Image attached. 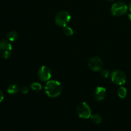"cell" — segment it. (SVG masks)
Instances as JSON below:
<instances>
[{
  "instance_id": "3",
  "label": "cell",
  "mask_w": 131,
  "mask_h": 131,
  "mask_svg": "<svg viewBox=\"0 0 131 131\" xmlns=\"http://www.w3.org/2000/svg\"><path fill=\"white\" fill-rule=\"evenodd\" d=\"M71 15L67 11H61L56 15L55 17V23L58 26L65 27L70 22Z\"/></svg>"
},
{
  "instance_id": "1",
  "label": "cell",
  "mask_w": 131,
  "mask_h": 131,
  "mask_svg": "<svg viewBox=\"0 0 131 131\" xmlns=\"http://www.w3.org/2000/svg\"><path fill=\"white\" fill-rule=\"evenodd\" d=\"M62 87L61 83L58 81L49 80L45 86V92L51 98H56L61 93Z\"/></svg>"
},
{
  "instance_id": "16",
  "label": "cell",
  "mask_w": 131,
  "mask_h": 131,
  "mask_svg": "<svg viewBox=\"0 0 131 131\" xmlns=\"http://www.w3.org/2000/svg\"><path fill=\"white\" fill-rule=\"evenodd\" d=\"M101 75L102 78H107L110 75V72H109L108 70H106V69H102L101 70Z\"/></svg>"
},
{
  "instance_id": "21",
  "label": "cell",
  "mask_w": 131,
  "mask_h": 131,
  "mask_svg": "<svg viewBox=\"0 0 131 131\" xmlns=\"http://www.w3.org/2000/svg\"><path fill=\"white\" fill-rule=\"evenodd\" d=\"M108 1H113V0H108Z\"/></svg>"
},
{
  "instance_id": "18",
  "label": "cell",
  "mask_w": 131,
  "mask_h": 131,
  "mask_svg": "<svg viewBox=\"0 0 131 131\" xmlns=\"http://www.w3.org/2000/svg\"><path fill=\"white\" fill-rule=\"evenodd\" d=\"M4 99V95H3V93H2L1 90H0V103L3 101Z\"/></svg>"
},
{
  "instance_id": "15",
  "label": "cell",
  "mask_w": 131,
  "mask_h": 131,
  "mask_svg": "<svg viewBox=\"0 0 131 131\" xmlns=\"http://www.w3.org/2000/svg\"><path fill=\"white\" fill-rule=\"evenodd\" d=\"M31 88L33 90V91H36V92H38V91L41 90L42 89V85L38 83H33L31 84Z\"/></svg>"
},
{
  "instance_id": "12",
  "label": "cell",
  "mask_w": 131,
  "mask_h": 131,
  "mask_svg": "<svg viewBox=\"0 0 131 131\" xmlns=\"http://www.w3.org/2000/svg\"><path fill=\"white\" fill-rule=\"evenodd\" d=\"M90 118L92 120V122L95 124H101L102 121V117L99 114H93V115H92L90 116Z\"/></svg>"
},
{
  "instance_id": "17",
  "label": "cell",
  "mask_w": 131,
  "mask_h": 131,
  "mask_svg": "<svg viewBox=\"0 0 131 131\" xmlns=\"http://www.w3.org/2000/svg\"><path fill=\"white\" fill-rule=\"evenodd\" d=\"M20 92H21L22 93H23V94H26L28 92V87L26 86H22L21 88H20Z\"/></svg>"
},
{
  "instance_id": "10",
  "label": "cell",
  "mask_w": 131,
  "mask_h": 131,
  "mask_svg": "<svg viewBox=\"0 0 131 131\" xmlns=\"http://www.w3.org/2000/svg\"><path fill=\"white\" fill-rule=\"evenodd\" d=\"M19 90L18 86L15 84H11L8 86L7 92L10 94H15Z\"/></svg>"
},
{
  "instance_id": "2",
  "label": "cell",
  "mask_w": 131,
  "mask_h": 131,
  "mask_svg": "<svg viewBox=\"0 0 131 131\" xmlns=\"http://www.w3.org/2000/svg\"><path fill=\"white\" fill-rule=\"evenodd\" d=\"M111 13L116 17L124 15L127 12V6L122 1H118L112 5L111 8Z\"/></svg>"
},
{
  "instance_id": "7",
  "label": "cell",
  "mask_w": 131,
  "mask_h": 131,
  "mask_svg": "<svg viewBox=\"0 0 131 131\" xmlns=\"http://www.w3.org/2000/svg\"><path fill=\"white\" fill-rule=\"evenodd\" d=\"M88 66L90 69L93 71H101L103 67V62L100 58L95 56L89 60Z\"/></svg>"
},
{
  "instance_id": "19",
  "label": "cell",
  "mask_w": 131,
  "mask_h": 131,
  "mask_svg": "<svg viewBox=\"0 0 131 131\" xmlns=\"http://www.w3.org/2000/svg\"><path fill=\"white\" fill-rule=\"evenodd\" d=\"M129 9L130 10V11L131 12V1L129 2Z\"/></svg>"
},
{
  "instance_id": "9",
  "label": "cell",
  "mask_w": 131,
  "mask_h": 131,
  "mask_svg": "<svg viewBox=\"0 0 131 131\" xmlns=\"http://www.w3.org/2000/svg\"><path fill=\"white\" fill-rule=\"evenodd\" d=\"M106 96V90L103 87H97L94 92V97L97 101H102Z\"/></svg>"
},
{
  "instance_id": "6",
  "label": "cell",
  "mask_w": 131,
  "mask_h": 131,
  "mask_svg": "<svg viewBox=\"0 0 131 131\" xmlns=\"http://www.w3.org/2000/svg\"><path fill=\"white\" fill-rule=\"evenodd\" d=\"M12 47L10 42L6 40L0 42V57L3 59H7L10 56Z\"/></svg>"
},
{
  "instance_id": "8",
  "label": "cell",
  "mask_w": 131,
  "mask_h": 131,
  "mask_svg": "<svg viewBox=\"0 0 131 131\" xmlns=\"http://www.w3.org/2000/svg\"><path fill=\"white\" fill-rule=\"evenodd\" d=\"M38 78L42 81H48L51 78V72L47 66H42L38 72Z\"/></svg>"
},
{
  "instance_id": "20",
  "label": "cell",
  "mask_w": 131,
  "mask_h": 131,
  "mask_svg": "<svg viewBox=\"0 0 131 131\" xmlns=\"http://www.w3.org/2000/svg\"><path fill=\"white\" fill-rule=\"evenodd\" d=\"M128 17H129V19H130V20H131V12L130 14H129V15H128Z\"/></svg>"
},
{
  "instance_id": "13",
  "label": "cell",
  "mask_w": 131,
  "mask_h": 131,
  "mask_svg": "<svg viewBox=\"0 0 131 131\" xmlns=\"http://www.w3.org/2000/svg\"><path fill=\"white\" fill-rule=\"evenodd\" d=\"M117 93L118 95V97L120 98L124 99L125 97H126L127 94V92L126 88L123 86H121L118 89Z\"/></svg>"
},
{
  "instance_id": "14",
  "label": "cell",
  "mask_w": 131,
  "mask_h": 131,
  "mask_svg": "<svg viewBox=\"0 0 131 131\" xmlns=\"http://www.w3.org/2000/svg\"><path fill=\"white\" fill-rule=\"evenodd\" d=\"M63 33H64V35H65L66 36H69V37L72 36L74 34L73 29L70 27L67 26L63 28Z\"/></svg>"
},
{
  "instance_id": "11",
  "label": "cell",
  "mask_w": 131,
  "mask_h": 131,
  "mask_svg": "<svg viewBox=\"0 0 131 131\" xmlns=\"http://www.w3.org/2000/svg\"><path fill=\"white\" fill-rule=\"evenodd\" d=\"M18 37H19V35H18L17 32L15 31H11L8 33L7 36H6L8 40L10 42L15 41L18 38Z\"/></svg>"
},
{
  "instance_id": "5",
  "label": "cell",
  "mask_w": 131,
  "mask_h": 131,
  "mask_svg": "<svg viewBox=\"0 0 131 131\" xmlns=\"http://www.w3.org/2000/svg\"><path fill=\"white\" fill-rule=\"evenodd\" d=\"M77 113L81 118L87 119L90 118L92 111L88 104L86 102H81L77 107Z\"/></svg>"
},
{
  "instance_id": "4",
  "label": "cell",
  "mask_w": 131,
  "mask_h": 131,
  "mask_svg": "<svg viewBox=\"0 0 131 131\" xmlns=\"http://www.w3.org/2000/svg\"><path fill=\"white\" fill-rule=\"evenodd\" d=\"M111 79L114 84L121 86L125 84L126 81V75L122 70H116L111 73Z\"/></svg>"
}]
</instances>
